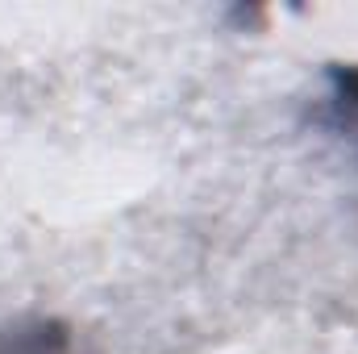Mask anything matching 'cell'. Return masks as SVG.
Segmentation results:
<instances>
[{"mask_svg":"<svg viewBox=\"0 0 358 354\" xmlns=\"http://www.w3.org/2000/svg\"><path fill=\"white\" fill-rule=\"evenodd\" d=\"M71 338L59 321H17L0 325V354H67Z\"/></svg>","mask_w":358,"mask_h":354,"instance_id":"6da1fadb","label":"cell"}]
</instances>
